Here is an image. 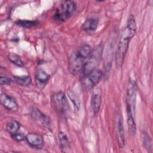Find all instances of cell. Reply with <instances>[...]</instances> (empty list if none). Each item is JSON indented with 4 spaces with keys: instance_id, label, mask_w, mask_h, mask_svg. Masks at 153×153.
<instances>
[{
    "instance_id": "30bf717a",
    "label": "cell",
    "mask_w": 153,
    "mask_h": 153,
    "mask_svg": "<svg viewBox=\"0 0 153 153\" xmlns=\"http://www.w3.org/2000/svg\"><path fill=\"white\" fill-rule=\"evenodd\" d=\"M103 73L100 70L95 69L91 74H90L88 76L84 77V78L86 79L85 82V87L87 88H91L95 85H96L101 78L102 77Z\"/></svg>"
},
{
    "instance_id": "5bb4252c",
    "label": "cell",
    "mask_w": 153,
    "mask_h": 153,
    "mask_svg": "<svg viewBox=\"0 0 153 153\" xmlns=\"http://www.w3.org/2000/svg\"><path fill=\"white\" fill-rule=\"evenodd\" d=\"M50 78V75L43 69H39L35 74V80L38 86L44 87Z\"/></svg>"
},
{
    "instance_id": "44dd1931",
    "label": "cell",
    "mask_w": 153,
    "mask_h": 153,
    "mask_svg": "<svg viewBox=\"0 0 153 153\" xmlns=\"http://www.w3.org/2000/svg\"><path fill=\"white\" fill-rule=\"evenodd\" d=\"M17 24L24 27H27V28H30L36 25H37V22L36 21H31V20H18L17 22Z\"/></svg>"
},
{
    "instance_id": "8fae6325",
    "label": "cell",
    "mask_w": 153,
    "mask_h": 153,
    "mask_svg": "<svg viewBox=\"0 0 153 153\" xmlns=\"http://www.w3.org/2000/svg\"><path fill=\"white\" fill-rule=\"evenodd\" d=\"M101 90L99 88H96L93 90L91 98V106L94 114H97L99 112L101 105Z\"/></svg>"
},
{
    "instance_id": "52a82bcc",
    "label": "cell",
    "mask_w": 153,
    "mask_h": 153,
    "mask_svg": "<svg viewBox=\"0 0 153 153\" xmlns=\"http://www.w3.org/2000/svg\"><path fill=\"white\" fill-rule=\"evenodd\" d=\"M31 116L34 121L39 126L47 128H50V122L49 118L42 114L39 109L34 108L32 110Z\"/></svg>"
},
{
    "instance_id": "4fadbf2b",
    "label": "cell",
    "mask_w": 153,
    "mask_h": 153,
    "mask_svg": "<svg viewBox=\"0 0 153 153\" xmlns=\"http://www.w3.org/2000/svg\"><path fill=\"white\" fill-rule=\"evenodd\" d=\"M117 141L120 148H123L125 145V136H124V127L123 124L122 118L120 116L118 118L117 121Z\"/></svg>"
},
{
    "instance_id": "7402d4cb",
    "label": "cell",
    "mask_w": 153,
    "mask_h": 153,
    "mask_svg": "<svg viewBox=\"0 0 153 153\" xmlns=\"http://www.w3.org/2000/svg\"><path fill=\"white\" fill-rule=\"evenodd\" d=\"M68 96L70 97L71 100L72 101L75 109H78L79 106V100L77 98L76 96L75 95V94L73 91H69L68 92Z\"/></svg>"
},
{
    "instance_id": "5b68a950",
    "label": "cell",
    "mask_w": 153,
    "mask_h": 153,
    "mask_svg": "<svg viewBox=\"0 0 153 153\" xmlns=\"http://www.w3.org/2000/svg\"><path fill=\"white\" fill-rule=\"evenodd\" d=\"M75 10L76 4L74 1H65L62 3L60 8L57 10L54 19L58 21H65L74 14Z\"/></svg>"
},
{
    "instance_id": "ac0fdd59",
    "label": "cell",
    "mask_w": 153,
    "mask_h": 153,
    "mask_svg": "<svg viewBox=\"0 0 153 153\" xmlns=\"http://www.w3.org/2000/svg\"><path fill=\"white\" fill-rule=\"evenodd\" d=\"M8 59L12 63L14 64L15 65H16L17 66L23 67L24 66L23 62L22 60L21 59L20 57L15 53H11L10 54H8Z\"/></svg>"
},
{
    "instance_id": "d6986e66",
    "label": "cell",
    "mask_w": 153,
    "mask_h": 153,
    "mask_svg": "<svg viewBox=\"0 0 153 153\" xmlns=\"http://www.w3.org/2000/svg\"><path fill=\"white\" fill-rule=\"evenodd\" d=\"M79 55L85 60L88 58V57L90 56L91 50L90 48V47L87 44H84L82 45L79 51H78Z\"/></svg>"
},
{
    "instance_id": "ffe728a7",
    "label": "cell",
    "mask_w": 153,
    "mask_h": 153,
    "mask_svg": "<svg viewBox=\"0 0 153 153\" xmlns=\"http://www.w3.org/2000/svg\"><path fill=\"white\" fill-rule=\"evenodd\" d=\"M142 136H143L142 137L143 143L145 148L148 151H150V150L152 149V143H151V140L149 135L146 133H144L142 134Z\"/></svg>"
},
{
    "instance_id": "e0dca14e",
    "label": "cell",
    "mask_w": 153,
    "mask_h": 153,
    "mask_svg": "<svg viewBox=\"0 0 153 153\" xmlns=\"http://www.w3.org/2000/svg\"><path fill=\"white\" fill-rule=\"evenodd\" d=\"M14 81L18 84L23 86H27L31 82V78L29 76H14Z\"/></svg>"
},
{
    "instance_id": "277c9868",
    "label": "cell",
    "mask_w": 153,
    "mask_h": 153,
    "mask_svg": "<svg viewBox=\"0 0 153 153\" xmlns=\"http://www.w3.org/2000/svg\"><path fill=\"white\" fill-rule=\"evenodd\" d=\"M52 106L60 114H65L69 111V105L65 94L63 91L54 93L51 96Z\"/></svg>"
},
{
    "instance_id": "9c48e42d",
    "label": "cell",
    "mask_w": 153,
    "mask_h": 153,
    "mask_svg": "<svg viewBox=\"0 0 153 153\" xmlns=\"http://www.w3.org/2000/svg\"><path fill=\"white\" fill-rule=\"evenodd\" d=\"M25 139L27 143L33 148H41L44 145L42 136L36 133H29L25 136Z\"/></svg>"
},
{
    "instance_id": "603a6c76",
    "label": "cell",
    "mask_w": 153,
    "mask_h": 153,
    "mask_svg": "<svg viewBox=\"0 0 153 153\" xmlns=\"http://www.w3.org/2000/svg\"><path fill=\"white\" fill-rule=\"evenodd\" d=\"M0 83L1 85H8L11 83V79L6 76H1L0 77Z\"/></svg>"
},
{
    "instance_id": "3957f363",
    "label": "cell",
    "mask_w": 153,
    "mask_h": 153,
    "mask_svg": "<svg viewBox=\"0 0 153 153\" xmlns=\"http://www.w3.org/2000/svg\"><path fill=\"white\" fill-rule=\"evenodd\" d=\"M102 49V47L97 46L94 50L91 51L90 56L87 59L86 62H84L82 69L83 78L88 76L96 69L101 59Z\"/></svg>"
},
{
    "instance_id": "ba28073f",
    "label": "cell",
    "mask_w": 153,
    "mask_h": 153,
    "mask_svg": "<svg viewBox=\"0 0 153 153\" xmlns=\"http://www.w3.org/2000/svg\"><path fill=\"white\" fill-rule=\"evenodd\" d=\"M0 102L2 106L9 111L15 112L18 109V105L14 98L6 93H1Z\"/></svg>"
},
{
    "instance_id": "2e32d148",
    "label": "cell",
    "mask_w": 153,
    "mask_h": 153,
    "mask_svg": "<svg viewBox=\"0 0 153 153\" xmlns=\"http://www.w3.org/2000/svg\"><path fill=\"white\" fill-rule=\"evenodd\" d=\"M20 123L17 121L15 120H12L7 124L6 130L8 133L13 136L17 133L20 128Z\"/></svg>"
},
{
    "instance_id": "7c38bea8",
    "label": "cell",
    "mask_w": 153,
    "mask_h": 153,
    "mask_svg": "<svg viewBox=\"0 0 153 153\" xmlns=\"http://www.w3.org/2000/svg\"><path fill=\"white\" fill-rule=\"evenodd\" d=\"M99 19L96 17H90L85 20L81 28L87 32H92L94 31L98 26Z\"/></svg>"
},
{
    "instance_id": "7a4b0ae2",
    "label": "cell",
    "mask_w": 153,
    "mask_h": 153,
    "mask_svg": "<svg viewBox=\"0 0 153 153\" xmlns=\"http://www.w3.org/2000/svg\"><path fill=\"white\" fill-rule=\"evenodd\" d=\"M136 99V84L134 81H130L126 94V108L128 131L131 135L136 133V123L134 120L135 105Z\"/></svg>"
},
{
    "instance_id": "cb8c5ba5",
    "label": "cell",
    "mask_w": 153,
    "mask_h": 153,
    "mask_svg": "<svg viewBox=\"0 0 153 153\" xmlns=\"http://www.w3.org/2000/svg\"><path fill=\"white\" fill-rule=\"evenodd\" d=\"M13 137L17 142H20L25 138V136L21 133H16L14 135H13Z\"/></svg>"
},
{
    "instance_id": "9a60e30c",
    "label": "cell",
    "mask_w": 153,
    "mask_h": 153,
    "mask_svg": "<svg viewBox=\"0 0 153 153\" xmlns=\"http://www.w3.org/2000/svg\"><path fill=\"white\" fill-rule=\"evenodd\" d=\"M58 137L62 151H68V149H69L70 148V144L66 134L64 132L60 131L58 134Z\"/></svg>"
},
{
    "instance_id": "6da1fadb",
    "label": "cell",
    "mask_w": 153,
    "mask_h": 153,
    "mask_svg": "<svg viewBox=\"0 0 153 153\" xmlns=\"http://www.w3.org/2000/svg\"><path fill=\"white\" fill-rule=\"evenodd\" d=\"M136 31V24L134 19L131 16L120 35V40L117 46L115 54V65L117 68H121L123 64L124 60L128 50L129 42L135 35Z\"/></svg>"
},
{
    "instance_id": "8992f818",
    "label": "cell",
    "mask_w": 153,
    "mask_h": 153,
    "mask_svg": "<svg viewBox=\"0 0 153 153\" xmlns=\"http://www.w3.org/2000/svg\"><path fill=\"white\" fill-rule=\"evenodd\" d=\"M84 59L79 55L78 51L71 54L69 59V71L72 75H76L82 70Z\"/></svg>"
}]
</instances>
